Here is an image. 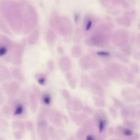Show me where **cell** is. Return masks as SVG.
Masks as SVG:
<instances>
[{"instance_id": "ac0fdd59", "label": "cell", "mask_w": 140, "mask_h": 140, "mask_svg": "<svg viewBox=\"0 0 140 140\" xmlns=\"http://www.w3.org/2000/svg\"><path fill=\"white\" fill-rule=\"evenodd\" d=\"M53 63L52 61H50L48 64V67L50 69H52L53 68Z\"/></svg>"}, {"instance_id": "6da1fadb", "label": "cell", "mask_w": 140, "mask_h": 140, "mask_svg": "<svg viewBox=\"0 0 140 140\" xmlns=\"http://www.w3.org/2000/svg\"><path fill=\"white\" fill-rule=\"evenodd\" d=\"M0 12L4 20L13 28H22L23 10L20 1L3 0L0 3Z\"/></svg>"}, {"instance_id": "7402d4cb", "label": "cell", "mask_w": 140, "mask_h": 140, "mask_svg": "<svg viewBox=\"0 0 140 140\" xmlns=\"http://www.w3.org/2000/svg\"><path fill=\"white\" fill-rule=\"evenodd\" d=\"M2 140V139H1L0 138V140Z\"/></svg>"}, {"instance_id": "5b68a950", "label": "cell", "mask_w": 140, "mask_h": 140, "mask_svg": "<svg viewBox=\"0 0 140 140\" xmlns=\"http://www.w3.org/2000/svg\"><path fill=\"white\" fill-rule=\"evenodd\" d=\"M2 88L4 92L10 98L15 97L20 90V87L19 84L14 82L10 84L6 83L4 84Z\"/></svg>"}, {"instance_id": "8fae6325", "label": "cell", "mask_w": 140, "mask_h": 140, "mask_svg": "<svg viewBox=\"0 0 140 140\" xmlns=\"http://www.w3.org/2000/svg\"><path fill=\"white\" fill-rule=\"evenodd\" d=\"M104 122L103 120H101L100 121L99 129L100 132H101L103 130L104 127Z\"/></svg>"}, {"instance_id": "52a82bcc", "label": "cell", "mask_w": 140, "mask_h": 140, "mask_svg": "<svg viewBox=\"0 0 140 140\" xmlns=\"http://www.w3.org/2000/svg\"><path fill=\"white\" fill-rule=\"evenodd\" d=\"M1 111L3 115L8 118H10L13 114L12 108L8 104L3 105L2 107Z\"/></svg>"}, {"instance_id": "ffe728a7", "label": "cell", "mask_w": 140, "mask_h": 140, "mask_svg": "<svg viewBox=\"0 0 140 140\" xmlns=\"http://www.w3.org/2000/svg\"><path fill=\"white\" fill-rule=\"evenodd\" d=\"M87 140H95L94 138L91 135H88L86 137Z\"/></svg>"}, {"instance_id": "277c9868", "label": "cell", "mask_w": 140, "mask_h": 140, "mask_svg": "<svg viewBox=\"0 0 140 140\" xmlns=\"http://www.w3.org/2000/svg\"><path fill=\"white\" fill-rule=\"evenodd\" d=\"M71 24L68 19L62 17L58 18L55 26L57 27L58 31L61 34L63 35L70 32L71 28Z\"/></svg>"}, {"instance_id": "5bb4252c", "label": "cell", "mask_w": 140, "mask_h": 140, "mask_svg": "<svg viewBox=\"0 0 140 140\" xmlns=\"http://www.w3.org/2000/svg\"><path fill=\"white\" fill-rule=\"evenodd\" d=\"M44 103L47 104H48L50 103V99L49 97L46 96L44 97Z\"/></svg>"}, {"instance_id": "7c38bea8", "label": "cell", "mask_w": 140, "mask_h": 140, "mask_svg": "<svg viewBox=\"0 0 140 140\" xmlns=\"http://www.w3.org/2000/svg\"><path fill=\"white\" fill-rule=\"evenodd\" d=\"M97 54L98 55L100 56H108L110 54L109 53L107 52H97Z\"/></svg>"}, {"instance_id": "9a60e30c", "label": "cell", "mask_w": 140, "mask_h": 140, "mask_svg": "<svg viewBox=\"0 0 140 140\" xmlns=\"http://www.w3.org/2000/svg\"><path fill=\"white\" fill-rule=\"evenodd\" d=\"M132 131L130 130L127 129L124 131V134L126 135H130L132 134Z\"/></svg>"}, {"instance_id": "e0dca14e", "label": "cell", "mask_w": 140, "mask_h": 140, "mask_svg": "<svg viewBox=\"0 0 140 140\" xmlns=\"http://www.w3.org/2000/svg\"><path fill=\"white\" fill-rule=\"evenodd\" d=\"M74 16V20L76 23H78L79 20V16L77 14H75Z\"/></svg>"}, {"instance_id": "3957f363", "label": "cell", "mask_w": 140, "mask_h": 140, "mask_svg": "<svg viewBox=\"0 0 140 140\" xmlns=\"http://www.w3.org/2000/svg\"><path fill=\"white\" fill-rule=\"evenodd\" d=\"M8 104L12 108L14 116L18 118L24 117V109L20 101L15 97H12L8 100Z\"/></svg>"}, {"instance_id": "9c48e42d", "label": "cell", "mask_w": 140, "mask_h": 140, "mask_svg": "<svg viewBox=\"0 0 140 140\" xmlns=\"http://www.w3.org/2000/svg\"><path fill=\"white\" fill-rule=\"evenodd\" d=\"M60 62V67L61 69L64 71H66L70 69V62L69 60L67 58H63Z\"/></svg>"}, {"instance_id": "ba28073f", "label": "cell", "mask_w": 140, "mask_h": 140, "mask_svg": "<svg viewBox=\"0 0 140 140\" xmlns=\"http://www.w3.org/2000/svg\"><path fill=\"white\" fill-rule=\"evenodd\" d=\"M9 125L7 120L0 114V129L3 132H7Z\"/></svg>"}, {"instance_id": "d6986e66", "label": "cell", "mask_w": 140, "mask_h": 140, "mask_svg": "<svg viewBox=\"0 0 140 140\" xmlns=\"http://www.w3.org/2000/svg\"><path fill=\"white\" fill-rule=\"evenodd\" d=\"M45 82V79L44 78H41L39 80V82L41 84H43Z\"/></svg>"}, {"instance_id": "8992f818", "label": "cell", "mask_w": 140, "mask_h": 140, "mask_svg": "<svg viewBox=\"0 0 140 140\" xmlns=\"http://www.w3.org/2000/svg\"><path fill=\"white\" fill-rule=\"evenodd\" d=\"M13 130V135L17 139H20L22 137L24 126L23 123L20 121L16 120L13 122L12 124Z\"/></svg>"}, {"instance_id": "44dd1931", "label": "cell", "mask_w": 140, "mask_h": 140, "mask_svg": "<svg viewBox=\"0 0 140 140\" xmlns=\"http://www.w3.org/2000/svg\"><path fill=\"white\" fill-rule=\"evenodd\" d=\"M58 52L60 53H62L63 52V49L62 48L61 46L59 47L58 48Z\"/></svg>"}, {"instance_id": "7a4b0ae2", "label": "cell", "mask_w": 140, "mask_h": 140, "mask_svg": "<svg viewBox=\"0 0 140 140\" xmlns=\"http://www.w3.org/2000/svg\"><path fill=\"white\" fill-rule=\"evenodd\" d=\"M20 2L23 10V27L31 30L37 23V14L33 7L28 2L23 0Z\"/></svg>"}, {"instance_id": "4fadbf2b", "label": "cell", "mask_w": 140, "mask_h": 140, "mask_svg": "<svg viewBox=\"0 0 140 140\" xmlns=\"http://www.w3.org/2000/svg\"><path fill=\"white\" fill-rule=\"evenodd\" d=\"M3 95L1 89L0 88V106L3 103Z\"/></svg>"}, {"instance_id": "2e32d148", "label": "cell", "mask_w": 140, "mask_h": 140, "mask_svg": "<svg viewBox=\"0 0 140 140\" xmlns=\"http://www.w3.org/2000/svg\"><path fill=\"white\" fill-rule=\"evenodd\" d=\"M92 25V22L91 21H89L87 24L86 30V31H88L91 28V26Z\"/></svg>"}, {"instance_id": "30bf717a", "label": "cell", "mask_w": 140, "mask_h": 140, "mask_svg": "<svg viewBox=\"0 0 140 140\" xmlns=\"http://www.w3.org/2000/svg\"><path fill=\"white\" fill-rule=\"evenodd\" d=\"M55 39V36L54 33L52 31H48L47 35V41L49 45H52L54 42Z\"/></svg>"}]
</instances>
